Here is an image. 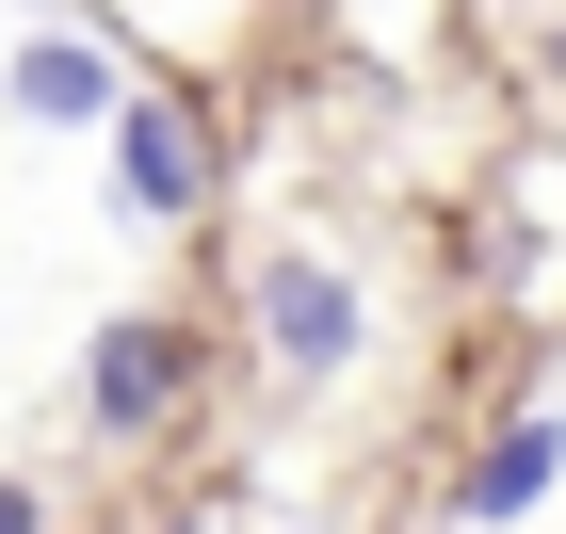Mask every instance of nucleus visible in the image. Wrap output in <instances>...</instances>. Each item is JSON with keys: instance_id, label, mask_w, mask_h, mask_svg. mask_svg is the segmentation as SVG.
<instances>
[{"instance_id": "obj_1", "label": "nucleus", "mask_w": 566, "mask_h": 534, "mask_svg": "<svg viewBox=\"0 0 566 534\" xmlns=\"http://www.w3.org/2000/svg\"><path fill=\"white\" fill-rule=\"evenodd\" d=\"M195 373H211V356H195V324L178 308H114L82 341V421L114 453H146V438H178V421H195Z\"/></svg>"}, {"instance_id": "obj_2", "label": "nucleus", "mask_w": 566, "mask_h": 534, "mask_svg": "<svg viewBox=\"0 0 566 534\" xmlns=\"http://www.w3.org/2000/svg\"><path fill=\"white\" fill-rule=\"evenodd\" d=\"M243 308H260V356L292 373V389H340L356 356H373V292H356L324 243H275V260L243 275Z\"/></svg>"}, {"instance_id": "obj_3", "label": "nucleus", "mask_w": 566, "mask_h": 534, "mask_svg": "<svg viewBox=\"0 0 566 534\" xmlns=\"http://www.w3.org/2000/svg\"><path fill=\"white\" fill-rule=\"evenodd\" d=\"M211 195H227L211 114H195V97H114V211L130 227H195Z\"/></svg>"}, {"instance_id": "obj_4", "label": "nucleus", "mask_w": 566, "mask_h": 534, "mask_svg": "<svg viewBox=\"0 0 566 534\" xmlns=\"http://www.w3.org/2000/svg\"><path fill=\"white\" fill-rule=\"evenodd\" d=\"M551 486H566V405H502V438L453 470V519H470V534H518Z\"/></svg>"}, {"instance_id": "obj_5", "label": "nucleus", "mask_w": 566, "mask_h": 534, "mask_svg": "<svg viewBox=\"0 0 566 534\" xmlns=\"http://www.w3.org/2000/svg\"><path fill=\"white\" fill-rule=\"evenodd\" d=\"M0 97H17L33 130H114V97H130V82H114V49H97V33H17V49H0Z\"/></svg>"}, {"instance_id": "obj_6", "label": "nucleus", "mask_w": 566, "mask_h": 534, "mask_svg": "<svg viewBox=\"0 0 566 534\" xmlns=\"http://www.w3.org/2000/svg\"><path fill=\"white\" fill-rule=\"evenodd\" d=\"M0 534H49V486H33V470H0Z\"/></svg>"}, {"instance_id": "obj_7", "label": "nucleus", "mask_w": 566, "mask_h": 534, "mask_svg": "<svg viewBox=\"0 0 566 534\" xmlns=\"http://www.w3.org/2000/svg\"><path fill=\"white\" fill-rule=\"evenodd\" d=\"M163 534H195V519H163Z\"/></svg>"}, {"instance_id": "obj_8", "label": "nucleus", "mask_w": 566, "mask_h": 534, "mask_svg": "<svg viewBox=\"0 0 566 534\" xmlns=\"http://www.w3.org/2000/svg\"><path fill=\"white\" fill-rule=\"evenodd\" d=\"M0 49H17V33H0Z\"/></svg>"}]
</instances>
